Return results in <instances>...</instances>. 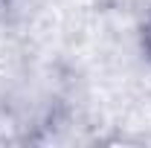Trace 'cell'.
<instances>
[{
    "instance_id": "6da1fadb",
    "label": "cell",
    "mask_w": 151,
    "mask_h": 148,
    "mask_svg": "<svg viewBox=\"0 0 151 148\" xmlns=\"http://www.w3.org/2000/svg\"><path fill=\"white\" fill-rule=\"evenodd\" d=\"M142 47H145V52L151 55V12H148V18H145V26H142Z\"/></svg>"
}]
</instances>
